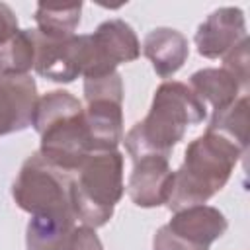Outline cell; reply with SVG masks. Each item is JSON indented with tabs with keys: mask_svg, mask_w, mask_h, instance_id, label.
<instances>
[{
	"mask_svg": "<svg viewBox=\"0 0 250 250\" xmlns=\"http://www.w3.org/2000/svg\"><path fill=\"white\" fill-rule=\"evenodd\" d=\"M242 150L221 135L205 133L186 148L182 166L174 172L172 191L166 201L170 211L209 201L229 182Z\"/></svg>",
	"mask_w": 250,
	"mask_h": 250,
	"instance_id": "obj_2",
	"label": "cell"
},
{
	"mask_svg": "<svg viewBox=\"0 0 250 250\" xmlns=\"http://www.w3.org/2000/svg\"><path fill=\"white\" fill-rule=\"evenodd\" d=\"M86 104L84 125L92 152L117 150L123 141V96H94Z\"/></svg>",
	"mask_w": 250,
	"mask_h": 250,
	"instance_id": "obj_10",
	"label": "cell"
},
{
	"mask_svg": "<svg viewBox=\"0 0 250 250\" xmlns=\"http://www.w3.org/2000/svg\"><path fill=\"white\" fill-rule=\"evenodd\" d=\"M68 250H104V246H102L96 230L82 225V227L74 229Z\"/></svg>",
	"mask_w": 250,
	"mask_h": 250,
	"instance_id": "obj_21",
	"label": "cell"
},
{
	"mask_svg": "<svg viewBox=\"0 0 250 250\" xmlns=\"http://www.w3.org/2000/svg\"><path fill=\"white\" fill-rule=\"evenodd\" d=\"M143 53L152 62L154 72L162 78H168L176 74L188 61L189 45L182 31L172 27H156L146 33L143 41Z\"/></svg>",
	"mask_w": 250,
	"mask_h": 250,
	"instance_id": "obj_13",
	"label": "cell"
},
{
	"mask_svg": "<svg viewBox=\"0 0 250 250\" xmlns=\"http://www.w3.org/2000/svg\"><path fill=\"white\" fill-rule=\"evenodd\" d=\"M37 84L29 74H0V137L33 123Z\"/></svg>",
	"mask_w": 250,
	"mask_h": 250,
	"instance_id": "obj_8",
	"label": "cell"
},
{
	"mask_svg": "<svg viewBox=\"0 0 250 250\" xmlns=\"http://www.w3.org/2000/svg\"><path fill=\"white\" fill-rule=\"evenodd\" d=\"M174 172L164 156H143L135 160L127 193L137 207H158L170 197Z\"/></svg>",
	"mask_w": 250,
	"mask_h": 250,
	"instance_id": "obj_11",
	"label": "cell"
},
{
	"mask_svg": "<svg viewBox=\"0 0 250 250\" xmlns=\"http://www.w3.org/2000/svg\"><path fill=\"white\" fill-rule=\"evenodd\" d=\"M35 64L33 29H18L0 45V74H27Z\"/></svg>",
	"mask_w": 250,
	"mask_h": 250,
	"instance_id": "obj_18",
	"label": "cell"
},
{
	"mask_svg": "<svg viewBox=\"0 0 250 250\" xmlns=\"http://www.w3.org/2000/svg\"><path fill=\"white\" fill-rule=\"evenodd\" d=\"M141 55V43L133 27L119 20L102 21L94 33L88 35V64L84 78L115 72L117 64L131 62Z\"/></svg>",
	"mask_w": 250,
	"mask_h": 250,
	"instance_id": "obj_6",
	"label": "cell"
},
{
	"mask_svg": "<svg viewBox=\"0 0 250 250\" xmlns=\"http://www.w3.org/2000/svg\"><path fill=\"white\" fill-rule=\"evenodd\" d=\"M82 4H66V6H53V4H39L35 10L37 31L49 39H64L74 35V29L80 23Z\"/></svg>",
	"mask_w": 250,
	"mask_h": 250,
	"instance_id": "obj_17",
	"label": "cell"
},
{
	"mask_svg": "<svg viewBox=\"0 0 250 250\" xmlns=\"http://www.w3.org/2000/svg\"><path fill=\"white\" fill-rule=\"evenodd\" d=\"M189 88L203 104L217 111L236 102L240 84L225 68H201L189 76Z\"/></svg>",
	"mask_w": 250,
	"mask_h": 250,
	"instance_id": "obj_15",
	"label": "cell"
},
{
	"mask_svg": "<svg viewBox=\"0 0 250 250\" xmlns=\"http://www.w3.org/2000/svg\"><path fill=\"white\" fill-rule=\"evenodd\" d=\"M31 125L41 137L37 152L51 166L66 174L76 172L92 154L84 125V107L66 90H53L41 96Z\"/></svg>",
	"mask_w": 250,
	"mask_h": 250,
	"instance_id": "obj_3",
	"label": "cell"
},
{
	"mask_svg": "<svg viewBox=\"0 0 250 250\" xmlns=\"http://www.w3.org/2000/svg\"><path fill=\"white\" fill-rule=\"evenodd\" d=\"M123 191V154L119 150L92 152L72 180V213L84 227H104L111 219Z\"/></svg>",
	"mask_w": 250,
	"mask_h": 250,
	"instance_id": "obj_4",
	"label": "cell"
},
{
	"mask_svg": "<svg viewBox=\"0 0 250 250\" xmlns=\"http://www.w3.org/2000/svg\"><path fill=\"white\" fill-rule=\"evenodd\" d=\"M76 217L72 213L62 215H35L25 229L27 250H68Z\"/></svg>",
	"mask_w": 250,
	"mask_h": 250,
	"instance_id": "obj_14",
	"label": "cell"
},
{
	"mask_svg": "<svg viewBox=\"0 0 250 250\" xmlns=\"http://www.w3.org/2000/svg\"><path fill=\"white\" fill-rule=\"evenodd\" d=\"M166 227L174 234L186 238L188 242L209 248L217 238H221L225 234L229 223L217 207L201 203V205L174 211V215L166 223Z\"/></svg>",
	"mask_w": 250,
	"mask_h": 250,
	"instance_id": "obj_12",
	"label": "cell"
},
{
	"mask_svg": "<svg viewBox=\"0 0 250 250\" xmlns=\"http://www.w3.org/2000/svg\"><path fill=\"white\" fill-rule=\"evenodd\" d=\"M207 117L205 104L193 90L178 80L162 82L152 98L146 117L131 127L123 137L133 162L143 156L168 158L172 148L184 139L188 125H199Z\"/></svg>",
	"mask_w": 250,
	"mask_h": 250,
	"instance_id": "obj_1",
	"label": "cell"
},
{
	"mask_svg": "<svg viewBox=\"0 0 250 250\" xmlns=\"http://www.w3.org/2000/svg\"><path fill=\"white\" fill-rule=\"evenodd\" d=\"M35 64L39 76L68 84L84 74L88 64V35H70L64 39H49L33 29Z\"/></svg>",
	"mask_w": 250,
	"mask_h": 250,
	"instance_id": "obj_7",
	"label": "cell"
},
{
	"mask_svg": "<svg viewBox=\"0 0 250 250\" xmlns=\"http://www.w3.org/2000/svg\"><path fill=\"white\" fill-rule=\"evenodd\" d=\"M246 37L244 12L234 6H225L207 16L195 31L197 53L205 59L225 57L236 43Z\"/></svg>",
	"mask_w": 250,
	"mask_h": 250,
	"instance_id": "obj_9",
	"label": "cell"
},
{
	"mask_svg": "<svg viewBox=\"0 0 250 250\" xmlns=\"http://www.w3.org/2000/svg\"><path fill=\"white\" fill-rule=\"evenodd\" d=\"M152 250H209V248L191 244L186 238L174 234L166 225H162L152 238Z\"/></svg>",
	"mask_w": 250,
	"mask_h": 250,
	"instance_id": "obj_20",
	"label": "cell"
},
{
	"mask_svg": "<svg viewBox=\"0 0 250 250\" xmlns=\"http://www.w3.org/2000/svg\"><path fill=\"white\" fill-rule=\"evenodd\" d=\"M70 188V174L51 166L39 152H33L21 164L12 184V197L18 207L31 217L62 215L72 213Z\"/></svg>",
	"mask_w": 250,
	"mask_h": 250,
	"instance_id": "obj_5",
	"label": "cell"
},
{
	"mask_svg": "<svg viewBox=\"0 0 250 250\" xmlns=\"http://www.w3.org/2000/svg\"><path fill=\"white\" fill-rule=\"evenodd\" d=\"M207 133L225 137L244 152L248 146V96H242L230 105L213 111Z\"/></svg>",
	"mask_w": 250,
	"mask_h": 250,
	"instance_id": "obj_16",
	"label": "cell"
},
{
	"mask_svg": "<svg viewBox=\"0 0 250 250\" xmlns=\"http://www.w3.org/2000/svg\"><path fill=\"white\" fill-rule=\"evenodd\" d=\"M225 70H229L240 88L248 86V37H244L240 43H236L227 55H225Z\"/></svg>",
	"mask_w": 250,
	"mask_h": 250,
	"instance_id": "obj_19",
	"label": "cell"
},
{
	"mask_svg": "<svg viewBox=\"0 0 250 250\" xmlns=\"http://www.w3.org/2000/svg\"><path fill=\"white\" fill-rule=\"evenodd\" d=\"M18 29H20L18 27V18H16L14 10L8 4L0 2V45L4 41H8Z\"/></svg>",
	"mask_w": 250,
	"mask_h": 250,
	"instance_id": "obj_22",
	"label": "cell"
}]
</instances>
